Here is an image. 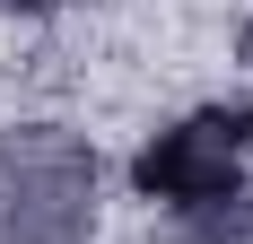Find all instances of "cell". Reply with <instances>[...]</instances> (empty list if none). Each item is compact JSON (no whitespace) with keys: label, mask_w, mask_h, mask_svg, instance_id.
I'll return each mask as SVG.
<instances>
[{"label":"cell","mask_w":253,"mask_h":244,"mask_svg":"<svg viewBox=\"0 0 253 244\" xmlns=\"http://www.w3.org/2000/svg\"><path fill=\"white\" fill-rule=\"evenodd\" d=\"M105 157L70 122L0 131V244H96Z\"/></svg>","instance_id":"6da1fadb"},{"label":"cell","mask_w":253,"mask_h":244,"mask_svg":"<svg viewBox=\"0 0 253 244\" xmlns=\"http://www.w3.org/2000/svg\"><path fill=\"white\" fill-rule=\"evenodd\" d=\"M245 157H253V122L236 105H192L140 140L131 192L157 201V209H201V201H227L245 183Z\"/></svg>","instance_id":"7a4b0ae2"},{"label":"cell","mask_w":253,"mask_h":244,"mask_svg":"<svg viewBox=\"0 0 253 244\" xmlns=\"http://www.w3.org/2000/svg\"><path fill=\"white\" fill-rule=\"evenodd\" d=\"M236 61L253 70V18H245V35H236ZM245 122H253V105H245Z\"/></svg>","instance_id":"5b68a950"},{"label":"cell","mask_w":253,"mask_h":244,"mask_svg":"<svg viewBox=\"0 0 253 244\" xmlns=\"http://www.w3.org/2000/svg\"><path fill=\"white\" fill-rule=\"evenodd\" d=\"M9 18H52V9H79V0H0Z\"/></svg>","instance_id":"277c9868"},{"label":"cell","mask_w":253,"mask_h":244,"mask_svg":"<svg viewBox=\"0 0 253 244\" xmlns=\"http://www.w3.org/2000/svg\"><path fill=\"white\" fill-rule=\"evenodd\" d=\"M175 244H253V183H236L227 201L175 209Z\"/></svg>","instance_id":"3957f363"}]
</instances>
